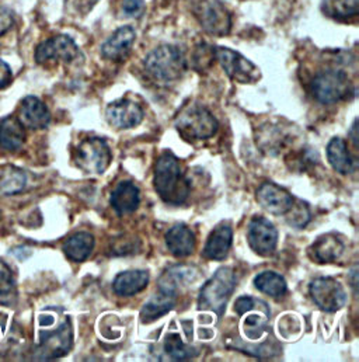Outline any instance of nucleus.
<instances>
[{
    "label": "nucleus",
    "instance_id": "obj_32",
    "mask_svg": "<svg viewBox=\"0 0 359 362\" xmlns=\"http://www.w3.org/2000/svg\"><path fill=\"white\" fill-rule=\"evenodd\" d=\"M285 215L288 223L293 228H305L310 222V209L303 201L293 202L292 208Z\"/></svg>",
    "mask_w": 359,
    "mask_h": 362
},
{
    "label": "nucleus",
    "instance_id": "obj_15",
    "mask_svg": "<svg viewBox=\"0 0 359 362\" xmlns=\"http://www.w3.org/2000/svg\"><path fill=\"white\" fill-rule=\"evenodd\" d=\"M17 118L24 128L30 129H44L51 122L48 107L34 95H28L21 101Z\"/></svg>",
    "mask_w": 359,
    "mask_h": 362
},
{
    "label": "nucleus",
    "instance_id": "obj_26",
    "mask_svg": "<svg viewBox=\"0 0 359 362\" xmlns=\"http://www.w3.org/2000/svg\"><path fill=\"white\" fill-rule=\"evenodd\" d=\"M194 274L195 269L187 266H175L172 269H167L159 279V289L177 293L179 288L182 285L192 282Z\"/></svg>",
    "mask_w": 359,
    "mask_h": 362
},
{
    "label": "nucleus",
    "instance_id": "obj_22",
    "mask_svg": "<svg viewBox=\"0 0 359 362\" xmlns=\"http://www.w3.org/2000/svg\"><path fill=\"white\" fill-rule=\"evenodd\" d=\"M195 236L185 225L173 226L166 235V246L176 257H187L195 250Z\"/></svg>",
    "mask_w": 359,
    "mask_h": 362
},
{
    "label": "nucleus",
    "instance_id": "obj_18",
    "mask_svg": "<svg viewBox=\"0 0 359 362\" xmlns=\"http://www.w3.org/2000/svg\"><path fill=\"white\" fill-rule=\"evenodd\" d=\"M110 201L118 215L132 214L141 204L139 188L132 181H121L112 191Z\"/></svg>",
    "mask_w": 359,
    "mask_h": 362
},
{
    "label": "nucleus",
    "instance_id": "obj_10",
    "mask_svg": "<svg viewBox=\"0 0 359 362\" xmlns=\"http://www.w3.org/2000/svg\"><path fill=\"white\" fill-rule=\"evenodd\" d=\"M196 17L202 28L212 35H226L232 27L229 10L219 0H201L196 6Z\"/></svg>",
    "mask_w": 359,
    "mask_h": 362
},
{
    "label": "nucleus",
    "instance_id": "obj_29",
    "mask_svg": "<svg viewBox=\"0 0 359 362\" xmlns=\"http://www.w3.org/2000/svg\"><path fill=\"white\" fill-rule=\"evenodd\" d=\"M323 11L339 20H350L359 11V0H323Z\"/></svg>",
    "mask_w": 359,
    "mask_h": 362
},
{
    "label": "nucleus",
    "instance_id": "obj_30",
    "mask_svg": "<svg viewBox=\"0 0 359 362\" xmlns=\"http://www.w3.org/2000/svg\"><path fill=\"white\" fill-rule=\"evenodd\" d=\"M165 351L173 361H187L195 356H198L196 351H194L191 347L184 346L180 336L177 334H169L165 340Z\"/></svg>",
    "mask_w": 359,
    "mask_h": 362
},
{
    "label": "nucleus",
    "instance_id": "obj_8",
    "mask_svg": "<svg viewBox=\"0 0 359 362\" xmlns=\"http://www.w3.org/2000/svg\"><path fill=\"white\" fill-rule=\"evenodd\" d=\"M309 292L314 303L324 312H337L347 303L343 285L331 276H320L310 282Z\"/></svg>",
    "mask_w": 359,
    "mask_h": 362
},
{
    "label": "nucleus",
    "instance_id": "obj_7",
    "mask_svg": "<svg viewBox=\"0 0 359 362\" xmlns=\"http://www.w3.org/2000/svg\"><path fill=\"white\" fill-rule=\"evenodd\" d=\"M76 165L89 175H102L112 159L110 146L101 138L85 139L76 151Z\"/></svg>",
    "mask_w": 359,
    "mask_h": 362
},
{
    "label": "nucleus",
    "instance_id": "obj_38",
    "mask_svg": "<svg viewBox=\"0 0 359 362\" xmlns=\"http://www.w3.org/2000/svg\"><path fill=\"white\" fill-rule=\"evenodd\" d=\"M54 323V317L52 316H41L40 317V325L41 326H47V325H52Z\"/></svg>",
    "mask_w": 359,
    "mask_h": 362
},
{
    "label": "nucleus",
    "instance_id": "obj_27",
    "mask_svg": "<svg viewBox=\"0 0 359 362\" xmlns=\"http://www.w3.org/2000/svg\"><path fill=\"white\" fill-rule=\"evenodd\" d=\"M256 288L269 295L271 298H281L286 293L288 286L283 276L273 272H264L259 274L254 279Z\"/></svg>",
    "mask_w": 359,
    "mask_h": 362
},
{
    "label": "nucleus",
    "instance_id": "obj_23",
    "mask_svg": "<svg viewBox=\"0 0 359 362\" xmlns=\"http://www.w3.org/2000/svg\"><path fill=\"white\" fill-rule=\"evenodd\" d=\"M25 142V128L16 117H7L0 121V148L8 152H17Z\"/></svg>",
    "mask_w": 359,
    "mask_h": 362
},
{
    "label": "nucleus",
    "instance_id": "obj_19",
    "mask_svg": "<svg viewBox=\"0 0 359 362\" xmlns=\"http://www.w3.org/2000/svg\"><path fill=\"white\" fill-rule=\"evenodd\" d=\"M327 159L331 168L341 175H351L357 170V165L343 138H333L327 145Z\"/></svg>",
    "mask_w": 359,
    "mask_h": 362
},
{
    "label": "nucleus",
    "instance_id": "obj_21",
    "mask_svg": "<svg viewBox=\"0 0 359 362\" xmlns=\"http://www.w3.org/2000/svg\"><path fill=\"white\" fill-rule=\"evenodd\" d=\"M176 296L177 293L159 289L156 295H153L142 308L141 310V320L143 323H151L158 320L159 317L165 316L167 312H170L176 305Z\"/></svg>",
    "mask_w": 359,
    "mask_h": 362
},
{
    "label": "nucleus",
    "instance_id": "obj_36",
    "mask_svg": "<svg viewBox=\"0 0 359 362\" xmlns=\"http://www.w3.org/2000/svg\"><path fill=\"white\" fill-rule=\"evenodd\" d=\"M256 302H257V300L253 299V298H250V296H242V298H239V299L236 300L235 310H236L237 315L242 316V315H245V313L253 310L254 306H256Z\"/></svg>",
    "mask_w": 359,
    "mask_h": 362
},
{
    "label": "nucleus",
    "instance_id": "obj_4",
    "mask_svg": "<svg viewBox=\"0 0 359 362\" xmlns=\"http://www.w3.org/2000/svg\"><path fill=\"white\" fill-rule=\"evenodd\" d=\"M176 128L188 141H204L218 132L219 124L206 108L192 104L180 112Z\"/></svg>",
    "mask_w": 359,
    "mask_h": 362
},
{
    "label": "nucleus",
    "instance_id": "obj_9",
    "mask_svg": "<svg viewBox=\"0 0 359 362\" xmlns=\"http://www.w3.org/2000/svg\"><path fill=\"white\" fill-rule=\"evenodd\" d=\"M81 55L78 45L68 35H55L35 49V61L40 65H48L55 62L71 64Z\"/></svg>",
    "mask_w": 359,
    "mask_h": 362
},
{
    "label": "nucleus",
    "instance_id": "obj_28",
    "mask_svg": "<svg viewBox=\"0 0 359 362\" xmlns=\"http://www.w3.org/2000/svg\"><path fill=\"white\" fill-rule=\"evenodd\" d=\"M27 185V176L21 169L6 166L0 173V192L3 195H16Z\"/></svg>",
    "mask_w": 359,
    "mask_h": 362
},
{
    "label": "nucleus",
    "instance_id": "obj_37",
    "mask_svg": "<svg viewBox=\"0 0 359 362\" xmlns=\"http://www.w3.org/2000/svg\"><path fill=\"white\" fill-rule=\"evenodd\" d=\"M11 82V71L10 66L0 59V89H4Z\"/></svg>",
    "mask_w": 359,
    "mask_h": 362
},
{
    "label": "nucleus",
    "instance_id": "obj_31",
    "mask_svg": "<svg viewBox=\"0 0 359 362\" xmlns=\"http://www.w3.org/2000/svg\"><path fill=\"white\" fill-rule=\"evenodd\" d=\"M16 300V285L8 266L0 260V305L11 306Z\"/></svg>",
    "mask_w": 359,
    "mask_h": 362
},
{
    "label": "nucleus",
    "instance_id": "obj_20",
    "mask_svg": "<svg viewBox=\"0 0 359 362\" xmlns=\"http://www.w3.org/2000/svg\"><path fill=\"white\" fill-rule=\"evenodd\" d=\"M149 284V272L145 270H129L119 272L112 284L114 292L119 296H134L143 291Z\"/></svg>",
    "mask_w": 359,
    "mask_h": 362
},
{
    "label": "nucleus",
    "instance_id": "obj_24",
    "mask_svg": "<svg viewBox=\"0 0 359 362\" xmlns=\"http://www.w3.org/2000/svg\"><path fill=\"white\" fill-rule=\"evenodd\" d=\"M94 249V238L89 232H78L64 243V253L72 262L82 263L89 259Z\"/></svg>",
    "mask_w": 359,
    "mask_h": 362
},
{
    "label": "nucleus",
    "instance_id": "obj_2",
    "mask_svg": "<svg viewBox=\"0 0 359 362\" xmlns=\"http://www.w3.org/2000/svg\"><path fill=\"white\" fill-rule=\"evenodd\" d=\"M236 274L229 267H220L202 286L198 298L199 310H211L222 316L236 288Z\"/></svg>",
    "mask_w": 359,
    "mask_h": 362
},
{
    "label": "nucleus",
    "instance_id": "obj_12",
    "mask_svg": "<svg viewBox=\"0 0 359 362\" xmlns=\"http://www.w3.org/2000/svg\"><path fill=\"white\" fill-rule=\"evenodd\" d=\"M105 118L108 124L117 129H131L142 122L143 110L135 101L119 100L107 107Z\"/></svg>",
    "mask_w": 359,
    "mask_h": 362
},
{
    "label": "nucleus",
    "instance_id": "obj_17",
    "mask_svg": "<svg viewBox=\"0 0 359 362\" xmlns=\"http://www.w3.org/2000/svg\"><path fill=\"white\" fill-rule=\"evenodd\" d=\"M232 242H233L232 228L229 225L220 223L211 232L204 249V256L208 260L220 262L228 256L232 247Z\"/></svg>",
    "mask_w": 359,
    "mask_h": 362
},
{
    "label": "nucleus",
    "instance_id": "obj_11",
    "mask_svg": "<svg viewBox=\"0 0 359 362\" xmlns=\"http://www.w3.org/2000/svg\"><path fill=\"white\" fill-rule=\"evenodd\" d=\"M73 343V332L71 320L66 319L58 330L52 333H41L37 358L41 361H49L66 356Z\"/></svg>",
    "mask_w": 359,
    "mask_h": 362
},
{
    "label": "nucleus",
    "instance_id": "obj_13",
    "mask_svg": "<svg viewBox=\"0 0 359 362\" xmlns=\"http://www.w3.org/2000/svg\"><path fill=\"white\" fill-rule=\"evenodd\" d=\"M247 239L250 247L260 256H269L275 252L278 232L266 218H254L249 225Z\"/></svg>",
    "mask_w": 359,
    "mask_h": 362
},
{
    "label": "nucleus",
    "instance_id": "obj_35",
    "mask_svg": "<svg viewBox=\"0 0 359 362\" xmlns=\"http://www.w3.org/2000/svg\"><path fill=\"white\" fill-rule=\"evenodd\" d=\"M14 24V17L11 11L3 6H0V37L6 34Z\"/></svg>",
    "mask_w": 359,
    "mask_h": 362
},
{
    "label": "nucleus",
    "instance_id": "obj_25",
    "mask_svg": "<svg viewBox=\"0 0 359 362\" xmlns=\"http://www.w3.org/2000/svg\"><path fill=\"white\" fill-rule=\"evenodd\" d=\"M312 247H313L316 260L320 263H333L344 252L343 242L337 236H333V235L320 236Z\"/></svg>",
    "mask_w": 359,
    "mask_h": 362
},
{
    "label": "nucleus",
    "instance_id": "obj_5",
    "mask_svg": "<svg viewBox=\"0 0 359 362\" xmlns=\"http://www.w3.org/2000/svg\"><path fill=\"white\" fill-rule=\"evenodd\" d=\"M351 91L348 76L343 71L327 69L317 74L312 82V93L322 104H334L344 100Z\"/></svg>",
    "mask_w": 359,
    "mask_h": 362
},
{
    "label": "nucleus",
    "instance_id": "obj_39",
    "mask_svg": "<svg viewBox=\"0 0 359 362\" xmlns=\"http://www.w3.org/2000/svg\"><path fill=\"white\" fill-rule=\"evenodd\" d=\"M0 216H1V215H0Z\"/></svg>",
    "mask_w": 359,
    "mask_h": 362
},
{
    "label": "nucleus",
    "instance_id": "obj_14",
    "mask_svg": "<svg viewBox=\"0 0 359 362\" xmlns=\"http://www.w3.org/2000/svg\"><path fill=\"white\" fill-rule=\"evenodd\" d=\"M259 204L275 216L285 215L293 205L295 198L273 182H264L257 191Z\"/></svg>",
    "mask_w": 359,
    "mask_h": 362
},
{
    "label": "nucleus",
    "instance_id": "obj_16",
    "mask_svg": "<svg viewBox=\"0 0 359 362\" xmlns=\"http://www.w3.org/2000/svg\"><path fill=\"white\" fill-rule=\"evenodd\" d=\"M136 40V33L131 25L118 28L101 47V55L110 61H122L128 57Z\"/></svg>",
    "mask_w": 359,
    "mask_h": 362
},
{
    "label": "nucleus",
    "instance_id": "obj_1",
    "mask_svg": "<svg viewBox=\"0 0 359 362\" xmlns=\"http://www.w3.org/2000/svg\"><path fill=\"white\" fill-rule=\"evenodd\" d=\"M153 184L156 192L167 204L180 205L189 194V184L182 176L179 159L170 152H165L159 158L155 168Z\"/></svg>",
    "mask_w": 359,
    "mask_h": 362
},
{
    "label": "nucleus",
    "instance_id": "obj_3",
    "mask_svg": "<svg viewBox=\"0 0 359 362\" xmlns=\"http://www.w3.org/2000/svg\"><path fill=\"white\" fill-rule=\"evenodd\" d=\"M148 75L159 83H172L185 71V59L177 47L162 45L145 58Z\"/></svg>",
    "mask_w": 359,
    "mask_h": 362
},
{
    "label": "nucleus",
    "instance_id": "obj_34",
    "mask_svg": "<svg viewBox=\"0 0 359 362\" xmlns=\"http://www.w3.org/2000/svg\"><path fill=\"white\" fill-rule=\"evenodd\" d=\"M122 11L128 17H141L145 11V1L143 0H124Z\"/></svg>",
    "mask_w": 359,
    "mask_h": 362
},
{
    "label": "nucleus",
    "instance_id": "obj_33",
    "mask_svg": "<svg viewBox=\"0 0 359 362\" xmlns=\"http://www.w3.org/2000/svg\"><path fill=\"white\" fill-rule=\"evenodd\" d=\"M267 330V315H249L245 320V332L249 339H260V336Z\"/></svg>",
    "mask_w": 359,
    "mask_h": 362
},
{
    "label": "nucleus",
    "instance_id": "obj_6",
    "mask_svg": "<svg viewBox=\"0 0 359 362\" xmlns=\"http://www.w3.org/2000/svg\"><path fill=\"white\" fill-rule=\"evenodd\" d=\"M213 57L218 59L226 75L239 83H256L260 78V69L246 59L242 54L225 48V47H215Z\"/></svg>",
    "mask_w": 359,
    "mask_h": 362
}]
</instances>
